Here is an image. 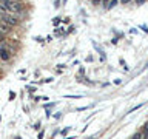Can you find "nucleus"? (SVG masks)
Returning a JSON list of instances; mask_svg holds the SVG:
<instances>
[{"label": "nucleus", "instance_id": "obj_1", "mask_svg": "<svg viewBox=\"0 0 148 139\" xmlns=\"http://www.w3.org/2000/svg\"><path fill=\"white\" fill-rule=\"evenodd\" d=\"M5 8L6 11H12V12H22L23 11V3L22 2H5Z\"/></svg>", "mask_w": 148, "mask_h": 139}, {"label": "nucleus", "instance_id": "obj_2", "mask_svg": "<svg viewBox=\"0 0 148 139\" xmlns=\"http://www.w3.org/2000/svg\"><path fill=\"white\" fill-rule=\"evenodd\" d=\"M2 20H3L5 23H8L11 28L16 26V25H18V19L14 17V16H9V14H3V16H2Z\"/></svg>", "mask_w": 148, "mask_h": 139}, {"label": "nucleus", "instance_id": "obj_3", "mask_svg": "<svg viewBox=\"0 0 148 139\" xmlns=\"http://www.w3.org/2000/svg\"><path fill=\"white\" fill-rule=\"evenodd\" d=\"M12 31V28L8 25V23H5L3 20H0V36H5V34H9V32Z\"/></svg>", "mask_w": 148, "mask_h": 139}, {"label": "nucleus", "instance_id": "obj_4", "mask_svg": "<svg viewBox=\"0 0 148 139\" xmlns=\"http://www.w3.org/2000/svg\"><path fill=\"white\" fill-rule=\"evenodd\" d=\"M0 57H2V60H9L11 54H9V51L6 48H0Z\"/></svg>", "mask_w": 148, "mask_h": 139}, {"label": "nucleus", "instance_id": "obj_5", "mask_svg": "<svg viewBox=\"0 0 148 139\" xmlns=\"http://www.w3.org/2000/svg\"><path fill=\"white\" fill-rule=\"evenodd\" d=\"M143 138H145V139H148V124H145V127H143Z\"/></svg>", "mask_w": 148, "mask_h": 139}, {"label": "nucleus", "instance_id": "obj_6", "mask_svg": "<svg viewBox=\"0 0 148 139\" xmlns=\"http://www.w3.org/2000/svg\"><path fill=\"white\" fill-rule=\"evenodd\" d=\"M5 11H6V8H5V5H3V3H0V14L3 16V14H5Z\"/></svg>", "mask_w": 148, "mask_h": 139}, {"label": "nucleus", "instance_id": "obj_7", "mask_svg": "<svg viewBox=\"0 0 148 139\" xmlns=\"http://www.w3.org/2000/svg\"><path fill=\"white\" fill-rule=\"evenodd\" d=\"M140 138H142V134H140V133H136V134H134V136H133L131 139H140Z\"/></svg>", "mask_w": 148, "mask_h": 139}, {"label": "nucleus", "instance_id": "obj_8", "mask_svg": "<svg viewBox=\"0 0 148 139\" xmlns=\"http://www.w3.org/2000/svg\"><path fill=\"white\" fill-rule=\"evenodd\" d=\"M5 2H22V0H5Z\"/></svg>", "mask_w": 148, "mask_h": 139}, {"label": "nucleus", "instance_id": "obj_9", "mask_svg": "<svg viewBox=\"0 0 148 139\" xmlns=\"http://www.w3.org/2000/svg\"><path fill=\"white\" fill-rule=\"evenodd\" d=\"M143 2H145V0H137V5H142Z\"/></svg>", "mask_w": 148, "mask_h": 139}, {"label": "nucleus", "instance_id": "obj_10", "mask_svg": "<svg viewBox=\"0 0 148 139\" xmlns=\"http://www.w3.org/2000/svg\"><path fill=\"white\" fill-rule=\"evenodd\" d=\"M131 0H122V3H130Z\"/></svg>", "mask_w": 148, "mask_h": 139}]
</instances>
